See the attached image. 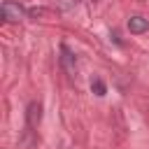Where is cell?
Instances as JSON below:
<instances>
[{"instance_id":"cell-5","label":"cell","mask_w":149,"mask_h":149,"mask_svg":"<svg viewBox=\"0 0 149 149\" xmlns=\"http://www.w3.org/2000/svg\"><path fill=\"white\" fill-rule=\"evenodd\" d=\"M91 91H93L98 98H102V95L107 93V86H105V81H102L100 77H93V81H91Z\"/></svg>"},{"instance_id":"cell-1","label":"cell","mask_w":149,"mask_h":149,"mask_svg":"<svg viewBox=\"0 0 149 149\" xmlns=\"http://www.w3.org/2000/svg\"><path fill=\"white\" fill-rule=\"evenodd\" d=\"M0 14H2L5 21L16 23V21H21V19L26 16V9H23L19 2H14V0H5V2L0 5Z\"/></svg>"},{"instance_id":"cell-2","label":"cell","mask_w":149,"mask_h":149,"mask_svg":"<svg viewBox=\"0 0 149 149\" xmlns=\"http://www.w3.org/2000/svg\"><path fill=\"white\" fill-rule=\"evenodd\" d=\"M128 30H130L133 35L147 33V30H149V19H144V16H130V19H128Z\"/></svg>"},{"instance_id":"cell-4","label":"cell","mask_w":149,"mask_h":149,"mask_svg":"<svg viewBox=\"0 0 149 149\" xmlns=\"http://www.w3.org/2000/svg\"><path fill=\"white\" fill-rule=\"evenodd\" d=\"M61 65L68 70V72H72L74 70V65H77V61H74V54L65 47V44H61Z\"/></svg>"},{"instance_id":"cell-3","label":"cell","mask_w":149,"mask_h":149,"mask_svg":"<svg viewBox=\"0 0 149 149\" xmlns=\"http://www.w3.org/2000/svg\"><path fill=\"white\" fill-rule=\"evenodd\" d=\"M26 119H28V128H35L42 119V105L40 102H30L28 105V112H26Z\"/></svg>"}]
</instances>
